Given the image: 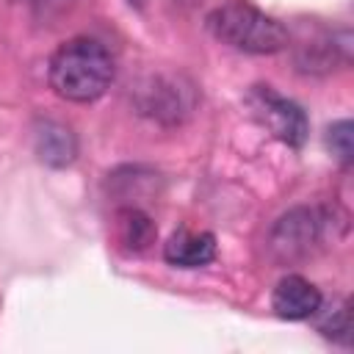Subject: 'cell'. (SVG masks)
Here are the masks:
<instances>
[{"instance_id":"1","label":"cell","mask_w":354,"mask_h":354,"mask_svg":"<svg viewBox=\"0 0 354 354\" xmlns=\"http://www.w3.org/2000/svg\"><path fill=\"white\" fill-rule=\"evenodd\" d=\"M47 80L66 102H94L113 83V58L97 39L75 36L50 55Z\"/></svg>"},{"instance_id":"2","label":"cell","mask_w":354,"mask_h":354,"mask_svg":"<svg viewBox=\"0 0 354 354\" xmlns=\"http://www.w3.org/2000/svg\"><path fill=\"white\" fill-rule=\"evenodd\" d=\"M207 30L221 44H230L252 55H271L288 47L285 25L243 0H232L213 8L207 14Z\"/></svg>"},{"instance_id":"3","label":"cell","mask_w":354,"mask_h":354,"mask_svg":"<svg viewBox=\"0 0 354 354\" xmlns=\"http://www.w3.org/2000/svg\"><path fill=\"white\" fill-rule=\"evenodd\" d=\"M335 218L324 207H293L268 232V252L279 266L307 260L329 232L335 235Z\"/></svg>"},{"instance_id":"4","label":"cell","mask_w":354,"mask_h":354,"mask_svg":"<svg viewBox=\"0 0 354 354\" xmlns=\"http://www.w3.org/2000/svg\"><path fill=\"white\" fill-rule=\"evenodd\" d=\"M246 105L252 111V116L282 144L299 149L307 141L310 124L307 116L301 111V105H296L293 100L277 94L271 86H254L246 94Z\"/></svg>"},{"instance_id":"5","label":"cell","mask_w":354,"mask_h":354,"mask_svg":"<svg viewBox=\"0 0 354 354\" xmlns=\"http://www.w3.org/2000/svg\"><path fill=\"white\" fill-rule=\"evenodd\" d=\"M321 290L299 277V274H288L285 279L277 282L274 293H271V310L277 313V318L282 321H304V318H313L318 315L321 310Z\"/></svg>"},{"instance_id":"6","label":"cell","mask_w":354,"mask_h":354,"mask_svg":"<svg viewBox=\"0 0 354 354\" xmlns=\"http://www.w3.org/2000/svg\"><path fill=\"white\" fill-rule=\"evenodd\" d=\"M166 263L177 268H199L207 266L216 257V238L213 232H194V230H177L163 246Z\"/></svg>"},{"instance_id":"7","label":"cell","mask_w":354,"mask_h":354,"mask_svg":"<svg viewBox=\"0 0 354 354\" xmlns=\"http://www.w3.org/2000/svg\"><path fill=\"white\" fill-rule=\"evenodd\" d=\"M33 147H36V155L41 163L47 166H69L77 155V138L75 133L61 124V122H53V119H44L36 124L33 130Z\"/></svg>"},{"instance_id":"8","label":"cell","mask_w":354,"mask_h":354,"mask_svg":"<svg viewBox=\"0 0 354 354\" xmlns=\"http://www.w3.org/2000/svg\"><path fill=\"white\" fill-rule=\"evenodd\" d=\"M116 238L127 252H147L155 243L158 230L144 210L130 205L116 213Z\"/></svg>"},{"instance_id":"9","label":"cell","mask_w":354,"mask_h":354,"mask_svg":"<svg viewBox=\"0 0 354 354\" xmlns=\"http://www.w3.org/2000/svg\"><path fill=\"white\" fill-rule=\"evenodd\" d=\"M318 329L324 332V337L348 346L351 343V301L340 299L335 307H329L324 318L318 321Z\"/></svg>"},{"instance_id":"10","label":"cell","mask_w":354,"mask_h":354,"mask_svg":"<svg viewBox=\"0 0 354 354\" xmlns=\"http://www.w3.org/2000/svg\"><path fill=\"white\" fill-rule=\"evenodd\" d=\"M326 147L332 149V155L343 166L351 163V158H354V127H351L348 119H340L326 130Z\"/></svg>"},{"instance_id":"11","label":"cell","mask_w":354,"mask_h":354,"mask_svg":"<svg viewBox=\"0 0 354 354\" xmlns=\"http://www.w3.org/2000/svg\"><path fill=\"white\" fill-rule=\"evenodd\" d=\"M144 3H147V0H130V6H136V8H141Z\"/></svg>"}]
</instances>
